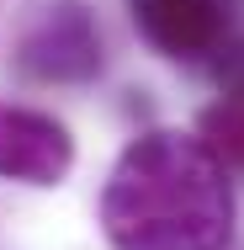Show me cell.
<instances>
[{
    "label": "cell",
    "instance_id": "1",
    "mask_svg": "<svg viewBox=\"0 0 244 250\" xmlns=\"http://www.w3.org/2000/svg\"><path fill=\"white\" fill-rule=\"evenodd\" d=\"M112 250H228L234 181L202 133L149 128L112 160L101 187Z\"/></svg>",
    "mask_w": 244,
    "mask_h": 250
},
{
    "label": "cell",
    "instance_id": "2",
    "mask_svg": "<svg viewBox=\"0 0 244 250\" xmlns=\"http://www.w3.org/2000/svg\"><path fill=\"white\" fill-rule=\"evenodd\" d=\"M101 64V27L85 0H43L16 32V69L38 85H91Z\"/></svg>",
    "mask_w": 244,
    "mask_h": 250
},
{
    "label": "cell",
    "instance_id": "3",
    "mask_svg": "<svg viewBox=\"0 0 244 250\" xmlns=\"http://www.w3.org/2000/svg\"><path fill=\"white\" fill-rule=\"evenodd\" d=\"M144 43L175 64H212L244 32V0H128Z\"/></svg>",
    "mask_w": 244,
    "mask_h": 250
},
{
    "label": "cell",
    "instance_id": "4",
    "mask_svg": "<svg viewBox=\"0 0 244 250\" xmlns=\"http://www.w3.org/2000/svg\"><path fill=\"white\" fill-rule=\"evenodd\" d=\"M69 165H75V139L53 112L0 101V181L58 187Z\"/></svg>",
    "mask_w": 244,
    "mask_h": 250
},
{
    "label": "cell",
    "instance_id": "5",
    "mask_svg": "<svg viewBox=\"0 0 244 250\" xmlns=\"http://www.w3.org/2000/svg\"><path fill=\"white\" fill-rule=\"evenodd\" d=\"M196 133L228 170H244V85H218V101L196 117Z\"/></svg>",
    "mask_w": 244,
    "mask_h": 250
}]
</instances>
